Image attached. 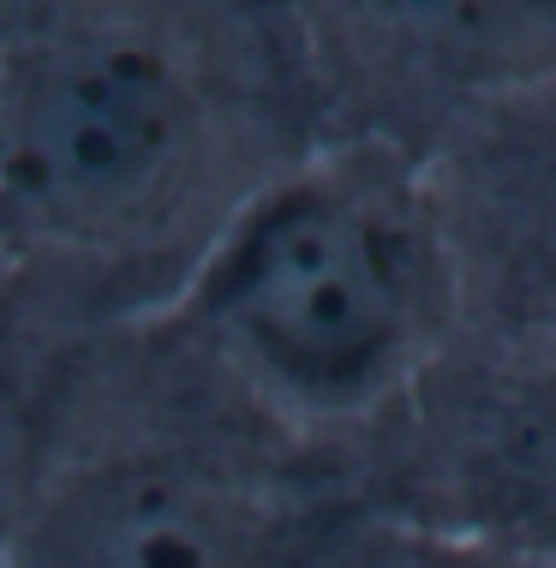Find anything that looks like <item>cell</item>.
Segmentation results:
<instances>
[{"mask_svg":"<svg viewBox=\"0 0 556 568\" xmlns=\"http://www.w3.org/2000/svg\"><path fill=\"white\" fill-rule=\"evenodd\" d=\"M323 144L300 7H19L0 234L114 324L168 312L252 197Z\"/></svg>","mask_w":556,"mask_h":568,"instance_id":"1","label":"cell"},{"mask_svg":"<svg viewBox=\"0 0 556 568\" xmlns=\"http://www.w3.org/2000/svg\"><path fill=\"white\" fill-rule=\"evenodd\" d=\"M156 324L264 419L353 460L461 347L425 162L390 138H323L252 197Z\"/></svg>","mask_w":556,"mask_h":568,"instance_id":"2","label":"cell"},{"mask_svg":"<svg viewBox=\"0 0 556 568\" xmlns=\"http://www.w3.org/2000/svg\"><path fill=\"white\" fill-rule=\"evenodd\" d=\"M377 539L347 455L282 432L144 317L97 347L7 568H365Z\"/></svg>","mask_w":556,"mask_h":568,"instance_id":"3","label":"cell"},{"mask_svg":"<svg viewBox=\"0 0 556 568\" xmlns=\"http://www.w3.org/2000/svg\"><path fill=\"white\" fill-rule=\"evenodd\" d=\"M353 473L383 527L556 568V347L461 342Z\"/></svg>","mask_w":556,"mask_h":568,"instance_id":"4","label":"cell"},{"mask_svg":"<svg viewBox=\"0 0 556 568\" xmlns=\"http://www.w3.org/2000/svg\"><path fill=\"white\" fill-rule=\"evenodd\" d=\"M461 342L556 347V72L461 109L419 150Z\"/></svg>","mask_w":556,"mask_h":568,"instance_id":"5","label":"cell"},{"mask_svg":"<svg viewBox=\"0 0 556 568\" xmlns=\"http://www.w3.org/2000/svg\"><path fill=\"white\" fill-rule=\"evenodd\" d=\"M120 324L30 264L0 270V568L12 562L72 437L97 347Z\"/></svg>","mask_w":556,"mask_h":568,"instance_id":"6","label":"cell"},{"mask_svg":"<svg viewBox=\"0 0 556 568\" xmlns=\"http://www.w3.org/2000/svg\"><path fill=\"white\" fill-rule=\"evenodd\" d=\"M365 568H520V562H503V557H485V550H467V545H443V539H419V532L383 527V539H377V550H371Z\"/></svg>","mask_w":556,"mask_h":568,"instance_id":"7","label":"cell"},{"mask_svg":"<svg viewBox=\"0 0 556 568\" xmlns=\"http://www.w3.org/2000/svg\"><path fill=\"white\" fill-rule=\"evenodd\" d=\"M12 19H19V7H0V54H7V37H12Z\"/></svg>","mask_w":556,"mask_h":568,"instance_id":"8","label":"cell"},{"mask_svg":"<svg viewBox=\"0 0 556 568\" xmlns=\"http://www.w3.org/2000/svg\"><path fill=\"white\" fill-rule=\"evenodd\" d=\"M12 264V245H7V234H0V270H7Z\"/></svg>","mask_w":556,"mask_h":568,"instance_id":"9","label":"cell"}]
</instances>
